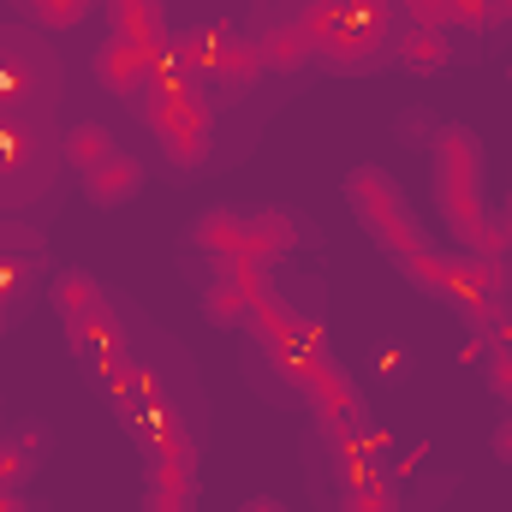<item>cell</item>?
<instances>
[{
  "instance_id": "26",
  "label": "cell",
  "mask_w": 512,
  "mask_h": 512,
  "mask_svg": "<svg viewBox=\"0 0 512 512\" xmlns=\"http://www.w3.org/2000/svg\"><path fill=\"white\" fill-rule=\"evenodd\" d=\"M495 459H501V465H512V417L495 429Z\"/></svg>"
},
{
  "instance_id": "12",
  "label": "cell",
  "mask_w": 512,
  "mask_h": 512,
  "mask_svg": "<svg viewBox=\"0 0 512 512\" xmlns=\"http://www.w3.org/2000/svg\"><path fill=\"white\" fill-rule=\"evenodd\" d=\"M203 316L215 328H245L251 322V286L239 274H221L215 286H203Z\"/></svg>"
},
{
  "instance_id": "23",
  "label": "cell",
  "mask_w": 512,
  "mask_h": 512,
  "mask_svg": "<svg viewBox=\"0 0 512 512\" xmlns=\"http://www.w3.org/2000/svg\"><path fill=\"white\" fill-rule=\"evenodd\" d=\"M149 512H197V495H179V489H155L149 483Z\"/></svg>"
},
{
  "instance_id": "3",
  "label": "cell",
  "mask_w": 512,
  "mask_h": 512,
  "mask_svg": "<svg viewBox=\"0 0 512 512\" xmlns=\"http://www.w3.org/2000/svg\"><path fill=\"white\" fill-rule=\"evenodd\" d=\"M387 48V18H382V0H340V24L328 36V60L340 72H364L376 54Z\"/></svg>"
},
{
  "instance_id": "22",
  "label": "cell",
  "mask_w": 512,
  "mask_h": 512,
  "mask_svg": "<svg viewBox=\"0 0 512 512\" xmlns=\"http://www.w3.org/2000/svg\"><path fill=\"white\" fill-rule=\"evenodd\" d=\"M42 245V233H30V227H18V221H0V251L18 256V251H36Z\"/></svg>"
},
{
  "instance_id": "15",
  "label": "cell",
  "mask_w": 512,
  "mask_h": 512,
  "mask_svg": "<svg viewBox=\"0 0 512 512\" xmlns=\"http://www.w3.org/2000/svg\"><path fill=\"white\" fill-rule=\"evenodd\" d=\"M316 48H310V36H304V24L292 18V24H274L268 36H262V66H274V72H292V66H304Z\"/></svg>"
},
{
  "instance_id": "8",
  "label": "cell",
  "mask_w": 512,
  "mask_h": 512,
  "mask_svg": "<svg viewBox=\"0 0 512 512\" xmlns=\"http://www.w3.org/2000/svg\"><path fill=\"white\" fill-rule=\"evenodd\" d=\"M137 191H143V161H137V155H126V149H120V155H108L102 167H90V173H84V197H90L96 209H126Z\"/></svg>"
},
{
  "instance_id": "2",
  "label": "cell",
  "mask_w": 512,
  "mask_h": 512,
  "mask_svg": "<svg viewBox=\"0 0 512 512\" xmlns=\"http://www.w3.org/2000/svg\"><path fill=\"white\" fill-rule=\"evenodd\" d=\"M346 203H352V215L364 221V233H370L393 262L423 245V227H417V215L405 209V191H399L393 173H382V167H358V173L346 179Z\"/></svg>"
},
{
  "instance_id": "21",
  "label": "cell",
  "mask_w": 512,
  "mask_h": 512,
  "mask_svg": "<svg viewBox=\"0 0 512 512\" xmlns=\"http://www.w3.org/2000/svg\"><path fill=\"white\" fill-rule=\"evenodd\" d=\"M30 268H36L30 256H6V251H0V304L24 292V280H30Z\"/></svg>"
},
{
  "instance_id": "11",
  "label": "cell",
  "mask_w": 512,
  "mask_h": 512,
  "mask_svg": "<svg viewBox=\"0 0 512 512\" xmlns=\"http://www.w3.org/2000/svg\"><path fill=\"white\" fill-rule=\"evenodd\" d=\"M399 66H405V72H417V78H429V72H441V66H453V48H447V30H429V24H417V30H405V36H399Z\"/></svg>"
},
{
  "instance_id": "4",
  "label": "cell",
  "mask_w": 512,
  "mask_h": 512,
  "mask_svg": "<svg viewBox=\"0 0 512 512\" xmlns=\"http://www.w3.org/2000/svg\"><path fill=\"white\" fill-rule=\"evenodd\" d=\"M167 60L161 54H149V48H131L120 36H108L96 54H90V72H96V84L108 90V96H143L149 84H155V72H161Z\"/></svg>"
},
{
  "instance_id": "14",
  "label": "cell",
  "mask_w": 512,
  "mask_h": 512,
  "mask_svg": "<svg viewBox=\"0 0 512 512\" xmlns=\"http://www.w3.org/2000/svg\"><path fill=\"white\" fill-rule=\"evenodd\" d=\"M108 155H120V143H114V131H108V126L84 120V126H72V131H66V167L90 173V167H102Z\"/></svg>"
},
{
  "instance_id": "1",
  "label": "cell",
  "mask_w": 512,
  "mask_h": 512,
  "mask_svg": "<svg viewBox=\"0 0 512 512\" xmlns=\"http://www.w3.org/2000/svg\"><path fill=\"white\" fill-rule=\"evenodd\" d=\"M429 155H435V203H441L453 239L465 251H477L483 233L495 227V215L483 203V143H477V131H465V126H441L435 143H429Z\"/></svg>"
},
{
  "instance_id": "24",
  "label": "cell",
  "mask_w": 512,
  "mask_h": 512,
  "mask_svg": "<svg viewBox=\"0 0 512 512\" xmlns=\"http://www.w3.org/2000/svg\"><path fill=\"white\" fill-rule=\"evenodd\" d=\"M405 12L429 30H447V0H405Z\"/></svg>"
},
{
  "instance_id": "29",
  "label": "cell",
  "mask_w": 512,
  "mask_h": 512,
  "mask_svg": "<svg viewBox=\"0 0 512 512\" xmlns=\"http://www.w3.org/2000/svg\"><path fill=\"white\" fill-rule=\"evenodd\" d=\"M495 24H512V0H495Z\"/></svg>"
},
{
  "instance_id": "30",
  "label": "cell",
  "mask_w": 512,
  "mask_h": 512,
  "mask_svg": "<svg viewBox=\"0 0 512 512\" xmlns=\"http://www.w3.org/2000/svg\"><path fill=\"white\" fill-rule=\"evenodd\" d=\"M507 84H512V66H507Z\"/></svg>"
},
{
  "instance_id": "9",
  "label": "cell",
  "mask_w": 512,
  "mask_h": 512,
  "mask_svg": "<svg viewBox=\"0 0 512 512\" xmlns=\"http://www.w3.org/2000/svg\"><path fill=\"white\" fill-rule=\"evenodd\" d=\"M298 245V221L286 215V209H245V262H280V256H292Z\"/></svg>"
},
{
  "instance_id": "25",
  "label": "cell",
  "mask_w": 512,
  "mask_h": 512,
  "mask_svg": "<svg viewBox=\"0 0 512 512\" xmlns=\"http://www.w3.org/2000/svg\"><path fill=\"white\" fill-rule=\"evenodd\" d=\"M376 370H382V376H405V370H411L405 346H393V340H387V346H382V358H376Z\"/></svg>"
},
{
  "instance_id": "27",
  "label": "cell",
  "mask_w": 512,
  "mask_h": 512,
  "mask_svg": "<svg viewBox=\"0 0 512 512\" xmlns=\"http://www.w3.org/2000/svg\"><path fill=\"white\" fill-rule=\"evenodd\" d=\"M239 512H286V507H280V501H268V495H256V501H245Z\"/></svg>"
},
{
  "instance_id": "10",
  "label": "cell",
  "mask_w": 512,
  "mask_h": 512,
  "mask_svg": "<svg viewBox=\"0 0 512 512\" xmlns=\"http://www.w3.org/2000/svg\"><path fill=\"white\" fill-rule=\"evenodd\" d=\"M185 239H191V251L233 262V256H245V209H203Z\"/></svg>"
},
{
  "instance_id": "13",
  "label": "cell",
  "mask_w": 512,
  "mask_h": 512,
  "mask_svg": "<svg viewBox=\"0 0 512 512\" xmlns=\"http://www.w3.org/2000/svg\"><path fill=\"white\" fill-rule=\"evenodd\" d=\"M256 72H268V66H262V42L233 36V42L221 48V66H215V78H209V84H221L227 96H239L245 84H256Z\"/></svg>"
},
{
  "instance_id": "17",
  "label": "cell",
  "mask_w": 512,
  "mask_h": 512,
  "mask_svg": "<svg viewBox=\"0 0 512 512\" xmlns=\"http://www.w3.org/2000/svg\"><path fill=\"white\" fill-rule=\"evenodd\" d=\"M36 24H54V30H72L90 18V0H18Z\"/></svg>"
},
{
  "instance_id": "6",
  "label": "cell",
  "mask_w": 512,
  "mask_h": 512,
  "mask_svg": "<svg viewBox=\"0 0 512 512\" xmlns=\"http://www.w3.org/2000/svg\"><path fill=\"white\" fill-rule=\"evenodd\" d=\"M108 24H114V36H120V42L149 48V54H161V60H167V48H173L161 0H114V6H108Z\"/></svg>"
},
{
  "instance_id": "18",
  "label": "cell",
  "mask_w": 512,
  "mask_h": 512,
  "mask_svg": "<svg viewBox=\"0 0 512 512\" xmlns=\"http://www.w3.org/2000/svg\"><path fill=\"white\" fill-rule=\"evenodd\" d=\"M30 465H36L30 441H0V489H18L30 477Z\"/></svg>"
},
{
  "instance_id": "16",
  "label": "cell",
  "mask_w": 512,
  "mask_h": 512,
  "mask_svg": "<svg viewBox=\"0 0 512 512\" xmlns=\"http://www.w3.org/2000/svg\"><path fill=\"white\" fill-rule=\"evenodd\" d=\"M30 161H36V131L12 114H0V173H18Z\"/></svg>"
},
{
  "instance_id": "19",
  "label": "cell",
  "mask_w": 512,
  "mask_h": 512,
  "mask_svg": "<svg viewBox=\"0 0 512 512\" xmlns=\"http://www.w3.org/2000/svg\"><path fill=\"white\" fill-rule=\"evenodd\" d=\"M447 24L489 30V24H495V0H447Z\"/></svg>"
},
{
  "instance_id": "20",
  "label": "cell",
  "mask_w": 512,
  "mask_h": 512,
  "mask_svg": "<svg viewBox=\"0 0 512 512\" xmlns=\"http://www.w3.org/2000/svg\"><path fill=\"white\" fill-rule=\"evenodd\" d=\"M346 512H399V501L387 495L382 483H352V495H346Z\"/></svg>"
},
{
  "instance_id": "5",
  "label": "cell",
  "mask_w": 512,
  "mask_h": 512,
  "mask_svg": "<svg viewBox=\"0 0 512 512\" xmlns=\"http://www.w3.org/2000/svg\"><path fill=\"white\" fill-rule=\"evenodd\" d=\"M233 42V30L227 24H197V30H179L173 36V48H167V66L173 72H185L191 84H209L215 78V66H221V48Z\"/></svg>"
},
{
  "instance_id": "28",
  "label": "cell",
  "mask_w": 512,
  "mask_h": 512,
  "mask_svg": "<svg viewBox=\"0 0 512 512\" xmlns=\"http://www.w3.org/2000/svg\"><path fill=\"white\" fill-rule=\"evenodd\" d=\"M501 239H507V251H512V197H507V209H501Z\"/></svg>"
},
{
  "instance_id": "7",
  "label": "cell",
  "mask_w": 512,
  "mask_h": 512,
  "mask_svg": "<svg viewBox=\"0 0 512 512\" xmlns=\"http://www.w3.org/2000/svg\"><path fill=\"white\" fill-rule=\"evenodd\" d=\"M54 316L66 322V334H84L90 322H102V316H114L108 310V292H102V280H90V274H60L54 280Z\"/></svg>"
}]
</instances>
